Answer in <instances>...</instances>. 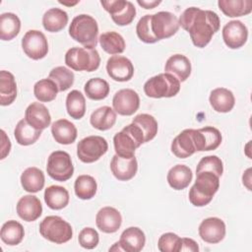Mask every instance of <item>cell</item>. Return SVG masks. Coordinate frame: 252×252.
Segmentation results:
<instances>
[{
	"instance_id": "cell-13",
	"label": "cell",
	"mask_w": 252,
	"mask_h": 252,
	"mask_svg": "<svg viewBox=\"0 0 252 252\" xmlns=\"http://www.w3.org/2000/svg\"><path fill=\"white\" fill-rule=\"evenodd\" d=\"M112 106L114 111L119 115H133L140 106V96L132 89L119 90L113 95Z\"/></svg>"
},
{
	"instance_id": "cell-49",
	"label": "cell",
	"mask_w": 252,
	"mask_h": 252,
	"mask_svg": "<svg viewBox=\"0 0 252 252\" xmlns=\"http://www.w3.org/2000/svg\"><path fill=\"white\" fill-rule=\"evenodd\" d=\"M1 159H4L10 153L11 150V142L10 139L7 137L4 130H1Z\"/></svg>"
},
{
	"instance_id": "cell-7",
	"label": "cell",
	"mask_w": 252,
	"mask_h": 252,
	"mask_svg": "<svg viewBox=\"0 0 252 252\" xmlns=\"http://www.w3.org/2000/svg\"><path fill=\"white\" fill-rule=\"evenodd\" d=\"M40 235L50 242L63 244L73 236V229L69 222L59 216H47L39 223Z\"/></svg>"
},
{
	"instance_id": "cell-25",
	"label": "cell",
	"mask_w": 252,
	"mask_h": 252,
	"mask_svg": "<svg viewBox=\"0 0 252 252\" xmlns=\"http://www.w3.org/2000/svg\"><path fill=\"white\" fill-rule=\"evenodd\" d=\"M209 101L215 111L226 113L234 107L235 97L232 92L228 89L217 88L211 92Z\"/></svg>"
},
{
	"instance_id": "cell-8",
	"label": "cell",
	"mask_w": 252,
	"mask_h": 252,
	"mask_svg": "<svg viewBox=\"0 0 252 252\" xmlns=\"http://www.w3.org/2000/svg\"><path fill=\"white\" fill-rule=\"evenodd\" d=\"M46 171L56 181L64 182L70 179L74 173V166L70 155L64 151L52 152L47 158Z\"/></svg>"
},
{
	"instance_id": "cell-29",
	"label": "cell",
	"mask_w": 252,
	"mask_h": 252,
	"mask_svg": "<svg viewBox=\"0 0 252 252\" xmlns=\"http://www.w3.org/2000/svg\"><path fill=\"white\" fill-rule=\"evenodd\" d=\"M116 112L110 106L104 105L95 109L90 117L91 125L99 130V131H106L115 124L116 122Z\"/></svg>"
},
{
	"instance_id": "cell-42",
	"label": "cell",
	"mask_w": 252,
	"mask_h": 252,
	"mask_svg": "<svg viewBox=\"0 0 252 252\" xmlns=\"http://www.w3.org/2000/svg\"><path fill=\"white\" fill-rule=\"evenodd\" d=\"M48 78L57 85L59 92H65L70 89V87L73 86L75 80L73 71L64 66H57L53 68L49 72Z\"/></svg>"
},
{
	"instance_id": "cell-12",
	"label": "cell",
	"mask_w": 252,
	"mask_h": 252,
	"mask_svg": "<svg viewBox=\"0 0 252 252\" xmlns=\"http://www.w3.org/2000/svg\"><path fill=\"white\" fill-rule=\"evenodd\" d=\"M22 48L29 58L39 60L47 55L48 42L42 32L30 30L22 38Z\"/></svg>"
},
{
	"instance_id": "cell-47",
	"label": "cell",
	"mask_w": 252,
	"mask_h": 252,
	"mask_svg": "<svg viewBox=\"0 0 252 252\" xmlns=\"http://www.w3.org/2000/svg\"><path fill=\"white\" fill-rule=\"evenodd\" d=\"M79 244L85 249H94L99 242V235L93 227H85L79 232Z\"/></svg>"
},
{
	"instance_id": "cell-15",
	"label": "cell",
	"mask_w": 252,
	"mask_h": 252,
	"mask_svg": "<svg viewBox=\"0 0 252 252\" xmlns=\"http://www.w3.org/2000/svg\"><path fill=\"white\" fill-rule=\"evenodd\" d=\"M108 76L116 82H127L134 75V66L130 59L122 55H112L106 62Z\"/></svg>"
},
{
	"instance_id": "cell-36",
	"label": "cell",
	"mask_w": 252,
	"mask_h": 252,
	"mask_svg": "<svg viewBox=\"0 0 252 252\" xmlns=\"http://www.w3.org/2000/svg\"><path fill=\"white\" fill-rule=\"evenodd\" d=\"M98 40L101 48L111 55L122 53L126 47L123 36L116 32H105L99 35Z\"/></svg>"
},
{
	"instance_id": "cell-18",
	"label": "cell",
	"mask_w": 252,
	"mask_h": 252,
	"mask_svg": "<svg viewBox=\"0 0 252 252\" xmlns=\"http://www.w3.org/2000/svg\"><path fill=\"white\" fill-rule=\"evenodd\" d=\"M97 228L104 233L116 232L122 223V216L118 210L113 207L101 208L95 216Z\"/></svg>"
},
{
	"instance_id": "cell-5",
	"label": "cell",
	"mask_w": 252,
	"mask_h": 252,
	"mask_svg": "<svg viewBox=\"0 0 252 252\" xmlns=\"http://www.w3.org/2000/svg\"><path fill=\"white\" fill-rule=\"evenodd\" d=\"M65 64L74 71L93 72L100 64V56L95 48L72 47L65 54Z\"/></svg>"
},
{
	"instance_id": "cell-40",
	"label": "cell",
	"mask_w": 252,
	"mask_h": 252,
	"mask_svg": "<svg viewBox=\"0 0 252 252\" xmlns=\"http://www.w3.org/2000/svg\"><path fill=\"white\" fill-rule=\"evenodd\" d=\"M86 95L93 100L104 99L110 91L108 83L101 78H92L90 79L84 87Z\"/></svg>"
},
{
	"instance_id": "cell-46",
	"label": "cell",
	"mask_w": 252,
	"mask_h": 252,
	"mask_svg": "<svg viewBox=\"0 0 252 252\" xmlns=\"http://www.w3.org/2000/svg\"><path fill=\"white\" fill-rule=\"evenodd\" d=\"M136 32H137L139 39L145 43L158 42L157 38L152 33L151 15H145L139 20V22L136 26Z\"/></svg>"
},
{
	"instance_id": "cell-14",
	"label": "cell",
	"mask_w": 252,
	"mask_h": 252,
	"mask_svg": "<svg viewBox=\"0 0 252 252\" xmlns=\"http://www.w3.org/2000/svg\"><path fill=\"white\" fill-rule=\"evenodd\" d=\"M222 39L224 44L230 49L242 47L248 38L247 27L238 20H232L222 28Z\"/></svg>"
},
{
	"instance_id": "cell-21",
	"label": "cell",
	"mask_w": 252,
	"mask_h": 252,
	"mask_svg": "<svg viewBox=\"0 0 252 252\" xmlns=\"http://www.w3.org/2000/svg\"><path fill=\"white\" fill-rule=\"evenodd\" d=\"M27 122L37 130H44L51 123V116L47 107L40 102H32L25 111Z\"/></svg>"
},
{
	"instance_id": "cell-4",
	"label": "cell",
	"mask_w": 252,
	"mask_h": 252,
	"mask_svg": "<svg viewBox=\"0 0 252 252\" xmlns=\"http://www.w3.org/2000/svg\"><path fill=\"white\" fill-rule=\"evenodd\" d=\"M144 143V134L139 126L134 123L125 126L113 137V145L116 155L125 158L135 157V151Z\"/></svg>"
},
{
	"instance_id": "cell-32",
	"label": "cell",
	"mask_w": 252,
	"mask_h": 252,
	"mask_svg": "<svg viewBox=\"0 0 252 252\" xmlns=\"http://www.w3.org/2000/svg\"><path fill=\"white\" fill-rule=\"evenodd\" d=\"M69 192L59 185H51L44 191V202L51 210H61L69 203Z\"/></svg>"
},
{
	"instance_id": "cell-52",
	"label": "cell",
	"mask_w": 252,
	"mask_h": 252,
	"mask_svg": "<svg viewBox=\"0 0 252 252\" xmlns=\"http://www.w3.org/2000/svg\"><path fill=\"white\" fill-rule=\"evenodd\" d=\"M59 3L60 4H62V5H65V6H74V5H76V4H78L79 3V1H75V2H64V1H59Z\"/></svg>"
},
{
	"instance_id": "cell-44",
	"label": "cell",
	"mask_w": 252,
	"mask_h": 252,
	"mask_svg": "<svg viewBox=\"0 0 252 252\" xmlns=\"http://www.w3.org/2000/svg\"><path fill=\"white\" fill-rule=\"evenodd\" d=\"M201 171H211L220 177L223 172L222 160L218 156L204 157L200 159L196 168V173Z\"/></svg>"
},
{
	"instance_id": "cell-37",
	"label": "cell",
	"mask_w": 252,
	"mask_h": 252,
	"mask_svg": "<svg viewBox=\"0 0 252 252\" xmlns=\"http://www.w3.org/2000/svg\"><path fill=\"white\" fill-rule=\"evenodd\" d=\"M66 110L73 119L83 118L86 113V98L80 91L73 90L67 94Z\"/></svg>"
},
{
	"instance_id": "cell-35",
	"label": "cell",
	"mask_w": 252,
	"mask_h": 252,
	"mask_svg": "<svg viewBox=\"0 0 252 252\" xmlns=\"http://www.w3.org/2000/svg\"><path fill=\"white\" fill-rule=\"evenodd\" d=\"M21 30V21L14 13H3L0 15V38L12 40Z\"/></svg>"
},
{
	"instance_id": "cell-23",
	"label": "cell",
	"mask_w": 252,
	"mask_h": 252,
	"mask_svg": "<svg viewBox=\"0 0 252 252\" xmlns=\"http://www.w3.org/2000/svg\"><path fill=\"white\" fill-rule=\"evenodd\" d=\"M118 242L125 252H140L146 244V236L141 228L130 226L123 230Z\"/></svg>"
},
{
	"instance_id": "cell-24",
	"label": "cell",
	"mask_w": 252,
	"mask_h": 252,
	"mask_svg": "<svg viewBox=\"0 0 252 252\" xmlns=\"http://www.w3.org/2000/svg\"><path fill=\"white\" fill-rule=\"evenodd\" d=\"M51 134L58 144L70 145L77 139L78 131L71 121L62 118L52 123Z\"/></svg>"
},
{
	"instance_id": "cell-20",
	"label": "cell",
	"mask_w": 252,
	"mask_h": 252,
	"mask_svg": "<svg viewBox=\"0 0 252 252\" xmlns=\"http://www.w3.org/2000/svg\"><path fill=\"white\" fill-rule=\"evenodd\" d=\"M17 214L25 221H34L42 214V205L33 195H25L17 203Z\"/></svg>"
},
{
	"instance_id": "cell-22",
	"label": "cell",
	"mask_w": 252,
	"mask_h": 252,
	"mask_svg": "<svg viewBox=\"0 0 252 252\" xmlns=\"http://www.w3.org/2000/svg\"><path fill=\"white\" fill-rule=\"evenodd\" d=\"M164 71L165 73L174 76L179 82H184L191 75V62L183 54H173L166 60Z\"/></svg>"
},
{
	"instance_id": "cell-11",
	"label": "cell",
	"mask_w": 252,
	"mask_h": 252,
	"mask_svg": "<svg viewBox=\"0 0 252 252\" xmlns=\"http://www.w3.org/2000/svg\"><path fill=\"white\" fill-rule=\"evenodd\" d=\"M103 9L109 13L112 21L117 26H128L136 17V8L130 1L110 0L100 1Z\"/></svg>"
},
{
	"instance_id": "cell-16",
	"label": "cell",
	"mask_w": 252,
	"mask_h": 252,
	"mask_svg": "<svg viewBox=\"0 0 252 252\" xmlns=\"http://www.w3.org/2000/svg\"><path fill=\"white\" fill-rule=\"evenodd\" d=\"M225 230L224 221L216 217L205 219L198 228L201 239L211 244L220 242L225 236Z\"/></svg>"
},
{
	"instance_id": "cell-31",
	"label": "cell",
	"mask_w": 252,
	"mask_h": 252,
	"mask_svg": "<svg viewBox=\"0 0 252 252\" xmlns=\"http://www.w3.org/2000/svg\"><path fill=\"white\" fill-rule=\"evenodd\" d=\"M220 10L229 18H236L248 15L252 11L251 0H219Z\"/></svg>"
},
{
	"instance_id": "cell-43",
	"label": "cell",
	"mask_w": 252,
	"mask_h": 252,
	"mask_svg": "<svg viewBox=\"0 0 252 252\" xmlns=\"http://www.w3.org/2000/svg\"><path fill=\"white\" fill-rule=\"evenodd\" d=\"M202 138L203 152L214 151L221 144V134L219 129L213 126H206L199 129Z\"/></svg>"
},
{
	"instance_id": "cell-48",
	"label": "cell",
	"mask_w": 252,
	"mask_h": 252,
	"mask_svg": "<svg viewBox=\"0 0 252 252\" xmlns=\"http://www.w3.org/2000/svg\"><path fill=\"white\" fill-rule=\"evenodd\" d=\"M180 251L198 252V251H199V245H198V243H197L195 240H193L192 238L183 237V238H181ZM180 251H179V252H180Z\"/></svg>"
},
{
	"instance_id": "cell-27",
	"label": "cell",
	"mask_w": 252,
	"mask_h": 252,
	"mask_svg": "<svg viewBox=\"0 0 252 252\" xmlns=\"http://www.w3.org/2000/svg\"><path fill=\"white\" fill-rule=\"evenodd\" d=\"M45 183L44 173L41 169L31 166L26 168L21 175V184L25 191L29 193L39 192Z\"/></svg>"
},
{
	"instance_id": "cell-6",
	"label": "cell",
	"mask_w": 252,
	"mask_h": 252,
	"mask_svg": "<svg viewBox=\"0 0 252 252\" xmlns=\"http://www.w3.org/2000/svg\"><path fill=\"white\" fill-rule=\"evenodd\" d=\"M180 91V82L168 73H160L150 78L144 84V92L152 98L172 97Z\"/></svg>"
},
{
	"instance_id": "cell-41",
	"label": "cell",
	"mask_w": 252,
	"mask_h": 252,
	"mask_svg": "<svg viewBox=\"0 0 252 252\" xmlns=\"http://www.w3.org/2000/svg\"><path fill=\"white\" fill-rule=\"evenodd\" d=\"M132 123L139 126V128L142 130L145 138V143L153 140L158 134V121L151 114H148V113L138 114L133 118Z\"/></svg>"
},
{
	"instance_id": "cell-34",
	"label": "cell",
	"mask_w": 252,
	"mask_h": 252,
	"mask_svg": "<svg viewBox=\"0 0 252 252\" xmlns=\"http://www.w3.org/2000/svg\"><path fill=\"white\" fill-rule=\"evenodd\" d=\"M24 236L25 230L19 221L11 220L3 223L0 231V237L5 244L10 246L18 245L22 242Z\"/></svg>"
},
{
	"instance_id": "cell-28",
	"label": "cell",
	"mask_w": 252,
	"mask_h": 252,
	"mask_svg": "<svg viewBox=\"0 0 252 252\" xmlns=\"http://www.w3.org/2000/svg\"><path fill=\"white\" fill-rule=\"evenodd\" d=\"M17 97V83L12 73L6 70L0 72V104L10 105Z\"/></svg>"
},
{
	"instance_id": "cell-17",
	"label": "cell",
	"mask_w": 252,
	"mask_h": 252,
	"mask_svg": "<svg viewBox=\"0 0 252 252\" xmlns=\"http://www.w3.org/2000/svg\"><path fill=\"white\" fill-rule=\"evenodd\" d=\"M171 152L178 158H186L197 152L194 129H185L180 132L171 143Z\"/></svg>"
},
{
	"instance_id": "cell-30",
	"label": "cell",
	"mask_w": 252,
	"mask_h": 252,
	"mask_svg": "<svg viewBox=\"0 0 252 252\" xmlns=\"http://www.w3.org/2000/svg\"><path fill=\"white\" fill-rule=\"evenodd\" d=\"M68 14L60 8H51L42 16V26L49 32H58L68 24Z\"/></svg>"
},
{
	"instance_id": "cell-51",
	"label": "cell",
	"mask_w": 252,
	"mask_h": 252,
	"mask_svg": "<svg viewBox=\"0 0 252 252\" xmlns=\"http://www.w3.org/2000/svg\"><path fill=\"white\" fill-rule=\"evenodd\" d=\"M109 251H123V250H122V247L120 246L119 242L117 241L114 243V245L112 247L109 248Z\"/></svg>"
},
{
	"instance_id": "cell-19",
	"label": "cell",
	"mask_w": 252,
	"mask_h": 252,
	"mask_svg": "<svg viewBox=\"0 0 252 252\" xmlns=\"http://www.w3.org/2000/svg\"><path fill=\"white\" fill-rule=\"evenodd\" d=\"M110 169L116 179L120 181H128L132 179L137 173V158L135 157L125 158L114 155L110 161Z\"/></svg>"
},
{
	"instance_id": "cell-9",
	"label": "cell",
	"mask_w": 252,
	"mask_h": 252,
	"mask_svg": "<svg viewBox=\"0 0 252 252\" xmlns=\"http://www.w3.org/2000/svg\"><path fill=\"white\" fill-rule=\"evenodd\" d=\"M108 150L107 141L101 136H88L77 145L78 158L85 163L98 160Z\"/></svg>"
},
{
	"instance_id": "cell-50",
	"label": "cell",
	"mask_w": 252,
	"mask_h": 252,
	"mask_svg": "<svg viewBox=\"0 0 252 252\" xmlns=\"http://www.w3.org/2000/svg\"><path fill=\"white\" fill-rule=\"evenodd\" d=\"M137 3L140 5V6H142L143 8H145V9H154L155 7H157V6H158L160 3H161V1H155V0H151V1H148V0H138L137 1Z\"/></svg>"
},
{
	"instance_id": "cell-3",
	"label": "cell",
	"mask_w": 252,
	"mask_h": 252,
	"mask_svg": "<svg viewBox=\"0 0 252 252\" xmlns=\"http://www.w3.org/2000/svg\"><path fill=\"white\" fill-rule=\"evenodd\" d=\"M69 35L84 47L95 48L98 40L97 22L90 15L80 14L72 20Z\"/></svg>"
},
{
	"instance_id": "cell-39",
	"label": "cell",
	"mask_w": 252,
	"mask_h": 252,
	"mask_svg": "<svg viewBox=\"0 0 252 252\" xmlns=\"http://www.w3.org/2000/svg\"><path fill=\"white\" fill-rule=\"evenodd\" d=\"M59 92L57 85L51 79H41L33 86V94L40 102H49L56 98Z\"/></svg>"
},
{
	"instance_id": "cell-1",
	"label": "cell",
	"mask_w": 252,
	"mask_h": 252,
	"mask_svg": "<svg viewBox=\"0 0 252 252\" xmlns=\"http://www.w3.org/2000/svg\"><path fill=\"white\" fill-rule=\"evenodd\" d=\"M178 22L179 27L189 32L193 44L199 48L209 44L220 26V17L216 12L197 7H189L184 10Z\"/></svg>"
},
{
	"instance_id": "cell-33",
	"label": "cell",
	"mask_w": 252,
	"mask_h": 252,
	"mask_svg": "<svg viewBox=\"0 0 252 252\" xmlns=\"http://www.w3.org/2000/svg\"><path fill=\"white\" fill-rule=\"evenodd\" d=\"M41 135V130H37L30 125L27 120L21 119L14 130L16 142L21 146H30L34 144Z\"/></svg>"
},
{
	"instance_id": "cell-10",
	"label": "cell",
	"mask_w": 252,
	"mask_h": 252,
	"mask_svg": "<svg viewBox=\"0 0 252 252\" xmlns=\"http://www.w3.org/2000/svg\"><path fill=\"white\" fill-rule=\"evenodd\" d=\"M151 30L158 41L174 35L179 30V22L174 14L160 11L151 15Z\"/></svg>"
},
{
	"instance_id": "cell-38",
	"label": "cell",
	"mask_w": 252,
	"mask_h": 252,
	"mask_svg": "<svg viewBox=\"0 0 252 252\" xmlns=\"http://www.w3.org/2000/svg\"><path fill=\"white\" fill-rule=\"evenodd\" d=\"M74 190L76 196L79 199L90 200L94 197L97 190V184L93 176L82 174L76 178L74 183Z\"/></svg>"
},
{
	"instance_id": "cell-26",
	"label": "cell",
	"mask_w": 252,
	"mask_h": 252,
	"mask_svg": "<svg viewBox=\"0 0 252 252\" xmlns=\"http://www.w3.org/2000/svg\"><path fill=\"white\" fill-rule=\"evenodd\" d=\"M193 178L191 168L184 164H176L167 172V182L174 190H183L189 186Z\"/></svg>"
},
{
	"instance_id": "cell-2",
	"label": "cell",
	"mask_w": 252,
	"mask_h": 252,
	"mask_svg": "<svg viewBox=\"0 0 252 252\" xmlns=\"http://www.w3.org/2000/svg\"><path fill=\"white\" fill-rule=\"evenodd\" d=\"M196 181L189 190V201L195 207H204L214 198L220 188V177L211 171L196 173Z\"/></svg>"
},
{
	"instance_id": "cell-45",
	"label": "cell",
	"mask_w": 252,
	"mask_h": 252,
	"mask_svg": "<svg viewBox=\"0 0 252 252\" xmlns=\"http://www.w3.org/2000/svg\"><path fill=\"white\" fill-rule=\"evenodd\" d=\"M181 237L173 232H166L159 236L158 248L160 252H179Z\"/></svg>"
}]
</instances>
